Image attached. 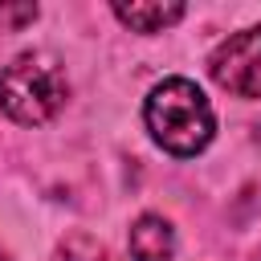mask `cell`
<instances>
[{
    "instance_id": "1",
    "label": "cell",
    "mask_w": 261,
    "mask_h": 261,
    "mask_svg": "<svg viewBox=\"0 0 261 261\" xmlns=\"http://www.w3.org/2000/svg\"><path fill=\"white\" fill-rule=\"evenodd\" d=\"M143 122H147L151 139L175 159L200 155L216 135L212 102L188 77H163L159 86H151V94L143 102Z\"/></svg>"
},
{
    "instance_id": "2",
    "label": "cell",
    "mask_w": 261,
    "mask_h": 261,
    "mask_svg": "<svg viewBox=\"0 0 261 261\" xmlns=\"http://www.w3.org/2000/svg\"><path fill=\"white\" fill-rule=\"evenodd\" d=\"M65 98H69L65 69L45 49L16 53L0 69V110L20 126H41V122L57 118Z\"/></svg>"
},
{
    "instance_id": "3",
    "label": "cell",
    "mask_w": 261,
    "mask_h": 261,
    "mask_svg": "<svg viewBox=\"0 0 261 261\" xmlns=\"http://www.w3.org/2000/svg\"><path fill=\"white\" fill-rule=\"evenodd\" d=\"M208 73L220 90L237 98H261V24L224 37L208 53Z\"/></svg>"
},
{
    "instance_id": "4",
    "label": "cell",
    "mask_w": 261,
    "mask_h": 261,
    "mask_svg": "<svg viewBox=\"0 0 261 261\" xmlns=\"http://www.w3.org/2000/svg\"><path fill=\"white\" fill-rule=\"evenodd\" d=\"M130 257L135 261H171L175 257V228L159 212H143L130 224Z\"/></svg>"
},
{
    "instance_id": "5",
    "label": "cell",
    "mask_w": 261,
    "mask_h": 261,
    "mask_svg": "<svg viewBox=\"0 0 261 261\" xmlns=\"http://www.w3.org/2000/svg\"><path fill=\"white\" fill-rule=\"evenodd\" d=\"M126 29H135V33H163V29H171V24H179L184 20V4H143V0H135V4H114L110 8Z\"/></svg>"
},
{
    "instance_id": "6",
    "label": "cell",
    "mask_w": 261,
    "mask_h": 261,
    "mask_svg": "<svg viewBox=\"0 0 261 261\" xmlns=\"http://www.w3.org/2000/svg\"><path fill=\"white\" fill-rule=\"evenodd\" d=\"M53 261H114V257H110V249L102 241H94L86 232H73L53 249Z\"/></svg>"
},
{
    "instance_id": "7",
    "label": "cell",
    "mask_w": 261,
    "mask_h": 261,
    "mask_svg": "<svg viewBox=\"0 0 261 261\" xmlns=\"http://www.w3.org/2000/svg\"><path fill=\"white\" fill-rule=\"evenodd\" d=\"M29 20H37V4H20V8H8V4H0V24H12V29H20V24H29Z\"/></svg>"
},
{
    "instance_id": "8",
    "label": "cell",
    "mask_w": 261,
    "mask_h": 261,
    "mask_svg": "<svg viewBox=\"0 0 261 261\" xmlns=\"http://www.w3.org/2000/svg\"><path fill=\"white\" fill-rule=\"evenodd\" d=\"M253 261H261V249H257V253H253Z\"/></svg>"
},
{
    "instance_id": "9",
    "label": "cell",
    "mask_w": 261,
    "mask_h": 261,
    "mask_svg": "<svg viewBox=\"0 0 261 261\" xmlns=\"http://www.w3.org/2000/svg\"><path fill=\"white\" fill-rule=\"evenodd\" d=\"M0 261H8V257H4V249H0Z\"/></svg>"
}]
</instances>
